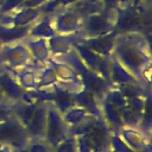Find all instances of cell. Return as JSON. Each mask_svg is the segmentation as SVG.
<instances>
[{
	"label": "cell",
	"instance_id": "obj_1",
	"mask_svg": "<svg viewBox=\"0 0 152 152\" xmlns=\"http://www.w3.org/2000/svg\"><path fill=\"white\" fill-rule=\"evenodd\" d=\"M112 56L144 87L150 88L151 52L146 34L141 31L119 32Z\"/></svg>",
	"mask_w": 152,
	"mask_h": 152
},
{
	"label": "cell",
	"instance_id": "obj_2",
	"mask_svg": "<svg viewBox=\"0 0 152 152\" xmlns=\"http://www.w3.org/2000/svg\"><path fill=\"white\" fill-rule=\"evenodd\" d=\"M69 134L75 135L80 152H108L112 132L101 115H91L82 124L70 127Z\"/></svg>",
	"mask_w": 152,
	"mask_h": 152
},
{
	"label": "cell",
	"instance_id": "obj_3",
	"mask_svg": "<svg viewBox=\"0 0 152 152\" xmlns=\"http://www.w3.org/2000/svg\"><path fill=\"white\" fill-rule=\"evenodd\" d=\"M119 10H107L88 15L81 20L80 30L76 34L78 39L94 38L99 36L107 34L116 30Z\"/></svg>",
	"mask_w": 152,
	"mask_h": 152
},
{
	"label": "cell",
	"instance_id": "obj_4",
	"mask_svg": "<svg viewBox=\"0 0 152 152\" xmlns=\"http://www.w3.org/2000/svg\"><path fill=\"white\" fill-rule=\"evenodd\" d=\"M68 135H69V126L65 124L63 115L52 103L48 102L43 140L48 142V145L51 148H53L58 142H61Z\"/></svg>",
	"mask_w": 152,
	"mask_h": 152
},
{
	"label": "cell",
	"instance_id": "obj_5",
	"mask_svg": "<svg viewBox=\"0 0 152 152\" xmlns=\"http://www.w3.org/2000/svg\"><path fill=\"white\" fill-rule=\"evenodd\" d=\"M28 141L30 138L25 127L17 116L12 115L10 119L0 124V146H7L13 151H18Z\"/></svg>",
	"mask_w": 152,
	"mask_h": 152
},
{
	"label": "cell",
	"instance_id": "obj_6",
	"mask_svg": "<svg viewBox=\"0 0 152 152\" xmlns=\"http://www.w3.org/2000/svg\"><path fill=\"white\" fill-rule=\"evenodd\" d=\"M0 64L4 69L12 71L32 66V57L24 40L5 45L0 51Z\"/></svg>",
	"mask_w": 152,
	"mask_h": 152
},
{
	"label": "cell",
	"instance_id": "obj_7",
	"mask_svg": "<svg viewBox=\"0 0 152 152\" xmlns=\"http://www.w3.org/2000/svg\"><path fill=\"white\" fill-rule=\"evenodd\" d=\"M74 50L76 51V53L78 55L80 59L83 62V64L89 69L91 70L93 72L97 74L99 76L103 77L108 83H109V80H108V72H109V58L107 57H103L99 53H95L94 51L80 45L78 43L75 42L74 44ZM110 84V83H109Z\"/></svg>",
	"mask_w": 152,
	"mask_h": 152
},
{
	"label": "cell",
	"instance_id": "obj_8",
	"mask_svg": "<svg viewBox=\"0 0 152 152\" xmlns=\"http://www.w3.org/2000/svg\"><path fill=\"white\" fill-rule=\"evenodd\" d=\"M119 31L114 30L107 34L103 36H99V37H94V38H83V39H78L76 37V43H78L80 45L94 51L95 53H99L103 57L109 58L112 56L113 49H114V43H115V38L118 36ZM76 36V34H75Z\"/></svg>",
	"mask_w": 152,
	"mask_h": 152
},
{
	"label": "cell",
	"instance_id": "obj_9",
	"mask_svg": "<svg viewBox=\"0 0 152 152\" xmlns=\"http://www.w3.org/2000/svg\"><path fill=\"white\" fill-rule=\"evenodd\" d=\"M43 15L44 14H43L42 7L20 10V11H14V12L0 15V24L5 26L25 27V26H31Z\"/></svg>",
	"mask_w": 152,
	"mask_h": 152
},
{
	"label": "cell",
	"instance_id": "obj_10",
	"mask_svg": "<svg viewBox=\"0 0 152 152\" xmlns=\"http://www.w3.org/2000/svg\"><path fill=\"white\" fill-rule=\"evenodd\" d=\"M50 15L52 17L57 34L68 36V34H75L78 32L82 19L70 8L57 11Z\"/></svg>",
	"mask_w": 152,
	"mask_h": 152
},
{
	"label": "cell",
	"instance_id": "obj_11",
	"mask_svg": "<svg viewBox=\"0 0 152 152\" xmlns=\"http://www.w3.org/2000/svg\"><path fill=\"white\" fill-rule=\"evenodd\" d=\"M0 91L4 95L5 100L14 103L25 96V90L20 87L17 77L11 70L1 69L0 70Z\"/></svg>",
	"mask_w": 152,
	"mask_h": 152
},
{
	"label": "cell",
	"instance_id": "obj_12",
	"mask_svg": "<svg viewBox=\"0 0 152 152\" xmlns=\"http://www.w3.org/2000/svg\"><path fill=\"white\" fill-rule=\"evenodd\" d=\"M46 110H48V102L38 101L33 113L31 114L27 122L24 125L25 131L30 139H43Z\"/></svg>",
	"mask_w": 152,
	"mask_h": 152
},
{
	"label": "cell",
	"instance_id": "obj_13",
	"mask_svg": "<svg viewBox=\"0 0 152 152\" xmlns=\"http://www.w3.org/2000/svg\"><path fill=\"white\" fill-rule=\"evenodd\" d=\"M118 135L132 150L138 151V152H151L150 139L146 138L138 128L124 126L118 132Z\"/></svg>",
	"mask_w": 152,
	"mask_h": 152
},
{
	"label": "cell",
	"instance_id": "obj_14",
	"mask_svg": "<svg viewBox=\"0 0 152 152\" xmlns=\"http://www.w3.org/2000/svg\"><path fill=\"white\" fill-rule=\"evenodd\" d=\"M148 96L150 95L127 99V103H126V107H125L124 113H122L124 126L137 128V126L139 125V122L141 120L145 103H146V100Z\"/></svg>",
	"mask_w": 152,
	"mask_h": 152
},
{
	"label": "cell",
	"instance_id": "obj_15",
	"mask_svg": "<svg viewBox=\"0 0 152 152\" xmlns=\"http://www.w3.org/2000/svg\"><path fill=\"white\" fill-rule=\"evenodd\" d=\"M108 69H109L108 80L112 87H119V86L128 84V83H139L138 80L133 75H131L113 56L109 57Z\"/></svg>",
	"mask_w": 152,
	"mask_h": 152
},
{
	"label": "cell",
	"instance_id": "obj_16",
	"mask_svg": "<svg viewBox=\"0 0 152 152\" xmlns=\"http://www.w3.org/2000/svg\"><path fill=\"white\" fill-rule=\"evenodd\" d=\"M24 43L26 44V46L30 51V55L32 57V61H34L36 64L45 65L46 62L51 58L49 42L46 39L26 38V39H24Z\"/></svg>",
	"mask_w": 152,
	"mask_h": 152
},
{
	"label": "cell",
	"instance_id": "obj_17",
	"mask_svg": "<svg viewBox=\"0 0 152 152\" xmlns=\"http://www.w3.org/2000/svg\"><path fill=\"white\" fill-rule=\"evenodd\" d=\"M56 28L53 25L52 17L46 14L39 18L34 24L31 25L27 38H34V39H46L49 40L53 36H56Z\"/></svg>",
	"mask_w": 152,
	"mask_h": 152
},
{
	"label": "cell",
	"instance_id": "obj_18",
	"mask_svg": "<svg viewBox=\"0 0 152 152\" xmlns=\"http://www.w3.org/2000/svg\"><path fill=\"white\" fill-rule=\"evenodd\" d=\"M99 106H100L101 116L103 118L104 122L109 127L110 132L112 133H118L124 127L122 116L119 113V110L110 102H108L106 99H102L99 102Z\"/></svg>",
	"mask_w": 152,
	"mask_h": 152
},
{
	"label": "cell",
	"instance_id": "obj_19",
	"mask_svg": "<svg viewBox=\"0 0 152 152\" xmlns=\"http://www.w3.org/2000/svg\"><path fill=\"white\" fill-rule=\"evenodd\" d=\"M48 42H49L51 58H55V57L65 55L72 50L74 44L76 42V36L75 34H68V36L56 34L52 38H50Z\"/></svg>",
	"mask_w": 152,
	"mask_h": 152
},
{
	"label": "cell",
	"instance_id": "obj_20",
	"mask_svg": "<svg viewBox=\"0 0 152 152\" xmlns=\"http://www.w3.org/2000/svg\"><path fill=\"white\" fill-rule=\"evenodd\" d=\"M31 26L25 27H13V26H5L0 24V43L5 45L14 44L18 42H23L27 38L28 31Z\"/></svg>",
	"mask_w": 152,
	"mask_h": 152
},
{
	"label": "cell",
	"instance_id": "obj_21",
	"mask_svg": "<svg viewBox=\"0 0 152 152\" xmlns=\"http://www.w3.org/2000/svg\"><path fill=\"white\" fill-rule=\"evenodd\" d=\"M72 12H75L81 19L99 13L104 10V5L102 0H77L71 6H69Z\"/></svg>",
	"mask_w": 152,
	"mask_h": 152
},
{
	"label": "cell",
	"instance_id": "obj_22",
	"mask_svg": "<svg viewBox=\"0 0 152 152\" xmlns=\"http://www.w3.org/2000/svg\"><path fill=\"white\" fill-rule=\"evenodd\" d=\"M74 102L76 106L84 108L91 115H101L99 101L91 93L87 91L83 88L77 91H74Z\"/></svg>",
	"mask_w": 152,
	"mask_h": 152
},
{
	"label": "cell",
	"instance_id": "obj_23",
	"mask_svg": "<svg viewBox=\"0 0 152 152\" xmlns=\"http://www.w3.org/2000/svg\"><path fill=\"white\" fill-rule=\"evenodd\" d=\"M12 71V70H11ZM14 74V76L17 77L20 87L25 90V91H32L38 89V84H39V69H28L24 68L23 71L15 70L12 71Z\"/></svg>",
	"mask_w": 152,
	"mask_h": 152
},
{
	"label": "cell",
	"instance_id": "obj_24",
	"mask_svg": "<svg viewBox=\"0 0 152 152\" xmlns=\"http://www.w3.org/2000/svg\"><path fill=\"white\" fill-rule=\"evenodd\" d=\"M63 115V119L65 121V124L70 127L77 126L80 124H82L83 121H86L89 116H91V114L89 112H87L84 108L80 107V106H72L70 109H68Z\"/></svg>",
	"mask_w": 152,
	"mask_h": 152
},
{
	"label": "cell",
	"instance_id": "obj_25",
	"mask_svg": "<svg viewBox=\"0 0 152 152\" xmlns=\"http://www.w3.org/2000/svg\"><path fill=\"white\" fill-rule=\"evenodd\" d=\"M52 152H80L77 138L69 134L65 139H63L52 148Z\"/></svg>",
	"mask_w": 152,
	"mask_h": 152
},
{
	"label": "cell",
	"instance_id": "obj_26",
	"mask_svg": "<svg viewBox=\"0 0 152 152\" xmlns=\"http://www.w3.org/2000/svg\"><path fill=\"white\" fill-rule=\"evenodd\" d=\"M77 0H50L49 2H46L42 10H43V14L46 15V14H53L55 12L57 11H61V10H64V8H68L69 6H71L74 2H76Z\"/></svg>",
	"mask_w": 152,
	"mask_h": 152
},
{
	"label": "cell",
	"instance_id": "obj_27",
	"mask_svg": "<svg viewBox=\"0 0 152 152\" xmlns=\"http://www.w3.org/2000/svg\"><path fill=\"white\" fill-rule=\"evenodd\" d=\"M14 152H52V148L43 139H30L23 148Z\"/></svg>",
	"mask_w": 152,
	"mask_h": 152
},
{
	"label": "cell",
	"instance_id": "obj_28",
	"mask_svg": "<svg viewBox=\"0 0 152 152\" xmlns=\"http://www.w3.org/2000/svg\"><path fill=\"white\" fill-rule=\"evenodd\" d=\"M110 150L113 152H138L127 146L124 140L118 135V133H112L110 137Z\"/></svg>",
	"mask_w": 152,
	"mask_h": 152
},
{
	"label": "cell",
	"instance_id": "obj_29",
	"mask_svg": "<svg viewBox=\"0 0 152 152\" xmlns=\"http://www.w3.org/2000/svg\"><path fill=\"white\" fill-rule=\"evenodd\" d=\"M107 10H122L133 4V0H102Z\"/></svg>",
	"mask_w": 152,
	"mask_h": 152
},
{
	"label": "cell",
	"instance_id": "obj_30",
	"mask_svg": "<svg viewBox=\"0 0 152 152\" xmlns=\"http://www.w3.org/2000/svg\"><path fill=\"white\" fill-rule=\"evenodd\" d=\"M13 115V110H12V103L4 101L0 102V124L6 121L7 119H10Z\"/></svg>",
	"mask_w": 152,
	"mask_h": 152
},
{
	"label": "cell",
	"instance_id": "obj_31",
	"mask_svg": "<svg viewBox=\"0 0 152 152\" xmlns=\"http://www.w3.org/2000/svg\"><path fill=\"white\" fill-rule=\"evenodd\" d=\"M0 152H14V151L7 146H0Z\"/></svg>",
	"mask_w": 152,
	"mask_h": 152
},
{
	"label": "cell",
	"instance_id": "obj_32",
	"mask_svg": "<svg viewBox=\"0 0 152 152\" xmlns=\"http://www.w3.org/2000/svg\"><path fill=\"white\" fill-rule=\"evenodd\" d=\"M4 101H6V100H5L4 95H2V94H1V91H0V102H4ZM7 102H8V101H7Z\"/></svg>",
	"mask_w": 152,
	"mask_h": 152
},
{
	"label": "cell",
	"instance_id": "obj_33",
	"mask_svg": "<svg viewBox=\"0 0 152 152\" xmlns=\"http://www.w3.org/2000/svg\"><path fill=\"white\" fill-rule=\"evenodd\" d=\"M2 48H4V45H2V44H1V43H0V51H1V50H2Z\"/></svg>",
	"mask_w": 152,
	"mask_h": 152
},
{
	"label": "cell",
	"instance_id": "obj_34",
	"mask_svg": "<svg viewBox=\"0 0 152 152\" xmlns=\"http://www.w3.org/2000/svg\"><path fill=\"white\" fill-rule=\"evenodd\" d=\"M1 69H4V68H2V66H1V64H0V70H1Z\"/></svg>",
	"mask_w": 152,
	"mask_h": 152
},
{
	"label": "cell",
	"instance_id": "obj_35",
	"mask_svg": "<svg viewBox=\"0 0 152 152\" xmlns=\"http://www.w3.org/2000/svg\"><path fill=\"white\" fill-rule=\"evenodd\" d=\"M108 152H113V151H112V150H109V151H108Z\"/></svg>",
	"mask_w": 152,
	"mask_h": 152
}]
</instances>
